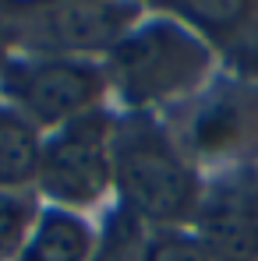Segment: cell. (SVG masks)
Listing matches in <instances>:
<instances>
[{
	"label": "cell",
	"mask_w": 258,
	"mask_h": 261,
	"mask_svg": "<svg viewBox=\"0 0 258 261\" xmlns=\"http://www.w3.org/2000/svg\"><path fill=\"white\" fill-rule=\"evenodd\" d=\"M0 85L25 120L60 130L71 120L96 113L106 92V71L85 57H39L4 64Z\"/></svg>",
	"instance_id": "3957f363"
},
{
	"label": "cell",
	"mask_w": 258,
	"mask_h": 261,
	"mask_svg": "<svg viewBox=\"0 0 258 261\" xmlns=\"http://www.w3.org/2000/svg\"><path fill=\"white\" fill-rule=\"evenodd\" d=\"M180 18H187L195 29H202L205 36L223 39L237 29H244L258 14V4H241V0H223V4H170Z\"/></svg>",
	"instance_id": "9c48e42d"
},
{
	"label": "cell",
	"mask_w": 258,
	"mask_h": 261,
	"mask_svg": "<svg viewBox=\"0 0 258 261\" xmlns=\"http://www.w3.org/2000/svg\"><path fill=\"white\" fill-rule=\"evenodd\" d=\"M113 187L138 219L177 229L202 205V187L191 163L177 152L167 130L152 120H134L110 138Z\"/></svg>",
	"instance_id": "6da1fadb"
},
{
	"label": "cell",
	"mask_w": 258,
	"mask_h": 261,
	"mask_svg": "<svg viewBox=\"0 0 258 261\" xmlns=\"http://www.w3.org/2000/svg\"><path fill=\"white\" fill-rule=\"evenodd\" d=\"M43 138L14 106H0V191H21L39 176Z\"/></svg>",
	"instance_id": "ba28073f"
},
{
	"label": "cell",
	"mask_w": 258,
	"mask_h": 261,
	"mask_svg": "<svg viewBox=\"0 0 258 261\" xmlns=\"http://www.w3.org/2000/svg\"><path fill=\"white\" fill-rule=\"evenodd\" d=\"M142 261H213V258H209V251L202 247V240L195 233L156 229L142 247Z\"/></svg>",
	"instance_id": "8fae6325"
},
{
	"label": "cell",
	"mask_w": 258,
	"mask_h": 261,
	"mask_svg": "<svg viewBox=\"0 0 258 261\" xmlns=\"http://www.w3.org/2000/svg\"><path fill=\"white\" fill-rule=\"evenodd\" d=\"M110 127L103 113H88L82 120H71L67 127L53 130L43 141L39 159V191L57 208H85L96 205L113 187V155H110Z\"/></svg>",
	"instance_id": "277c9868"
},
{
	"label": "cell",
	"mask_w": 258,
	"mask_h": 261,
	"mask_svg": "<svg viewBox=\"0 0 258 261\" xmlns=\"http://www.w3.org/2000/svg\"><path fill=\"white\" fill-rule=\"evenodd\" d=\"M138 4H106V0H71L46 7V32L64 53H113L121 39L138 29Z\"/></svg>",
	"instance_id": "8992f818"
},
{
	"label": "cell",
	"mask_w": 258,
	"mask_h": 261,
	"mask_svg": "<svg viewBox=\"0 0 258 261\" xmlns=\"http://www.w3.org/2000/svg\"><path fill=\"white\" fill-rule=\"evenodd\" d=\"M92 251H96V233L85 216L50 205L39 208L18 261H88Z\"/></svg>",
	"instance_id": "52a82bcc"
},
{
	"label": "cell",
	"mask_w": 258,
	"mask_h": 261,
	"mask_svg": "<svg viewBox=\"0 0 258 261\" xmlns=\"http://www.w3.org/2000/svg\"><path fill=\"white\" fill-rule=\"evenodd\" d=\"M213 64L205 39L180 21H149L128 32L110 53V74L131 106H149L195 88Z\"/></svg>",
	"instance_id": "7a4b0ae2"
},
{
	"label": "cell",
	"mask_w": 258,
	"mask_h": 261,
	"mask_svg": "<svg viewBox=\"0 0 258 261\" xmlns=\"http://www.w3.org/2000/svg\"><path fill=\"white\" fill-rule=\"evenodd\" d=\"M195 222V237L213 261H258V187L251 176H233L213 187Z\"/></svg>",
	"instance_id": "5b68a950"
},
{
	"label": "cell",
	"mask_w": 258,
	"mask_h": 261,
	"mask_svg": "<svg viewBox=\"0 0 258 261\" xmlns=\"http://www.w3.org/2000/svg\"><path fill=\"white\" fill-rule=\"evenodd\" d=\"M36 201L21 191H0V261H18L32 226H36Z\"/></svg>",
	"instance_id": "30bf717a"
}]
</instances>
